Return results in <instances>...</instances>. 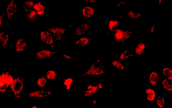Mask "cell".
<instances>
[{
  "instance_id": "cell-22",
  "label": "cell",
  "mask_w": 172,
  "mask_h": 108,
  "mask_svg": "<svg viewBox=\"0 0 172 108\" xmlns=\"http://www.w3.org/2000/svg\"><path fill=\"white\" fill-rule=\"evenodd\" d=\"M34 6V4L33 2L28 1L26 2L25 4L24 8L26 12H30L31 11L33 10Z\"/></svg>"
},
{
  "instance_id": "cell-34",
  "label": "cell",
  "mask_w": 172,
  "mask_h": 108,
  "mask_svg": "<svg viewBox=\"0 0 172 108\" xmlns=\"http://www.w3.org/2000/svg\"><path fill=\"white\" fill-rule=\"evenodd\" d=\"M155 26L154 25H153L152 26L151 28L150 29V32L151 33H153L154 32V31L155 30Z\"/></svg>"
},
{
  "instance_id": "cell-14",
  "label": "cell",
  "mask_w": 172,
  "mask_h": 108,
  "mask_svg": "<svg viewBox=\"0 0 172 108\" xmlns=\"http://www.w3.org/2000/svg\"><path fill=\"white\" fill-rule=\"evenodd\" d=\"M82 14L84 16L90 18L94 14V11L90 6H86L83 9Z\"/></svg>"
},
{
  "instance_id": "cell-36",
  "label": "cell",
  "mask_w": 172,
  "mask_h": 108,
  "mask_svg": "<svg viewBox=\"0 0 172 108\" xmlns=\"http://www.w3.org/2000/svg\"><path fill=\"white\" fill-rule=\"evenodd\" d=\"M4 14H5V13L3 15H2L1 16H0V27H1V24L2 19L4 16Z\"/></svg>"
},
{
  "instance_id": "cell-38",
  "label": "cell",
  "mask_w": 172,
  "mask_h": 108,
  "mask_svg": "<svg viewBox=\"0 0 172 108\" xmlns=\"http://www.w3.org/2000/svg\"><path fill=\"white\" fill-rule=\"evenodd\" d=\"M93 104H95L96 103V101L95 100H93Z\"/></svg>"
},
{
  "instance_id": "cell-27",
  "label": "cell",
  "mask_w": 172,
  "mask_h": 108,
  "mask_svg": "<svg viewBox=\"0 0 172 108\" xmlns=\"http://www.w3.org/2000/svg\"><path fill=\"white\" fill-rule=\"evenodd\" d=\"M46 76L48 80H53L56 77V74L54 71L49 70L47 72Z\"/></svg>"
},
{
  "instance_id": "cell-16",
  "label": "cell",
  "mask_w": 172,
  "mask_h": 108,
  "mask_svg": "<svg viewBox=\"0 0 172 108\" xmlns=\"http://www.w3.org/2000/svg\"><path fill=\"white\" fill-rule=\"evenodd\" d=\"M33 9H34L38 15H42L44 14V6L40 2H38L34 4Z\"/></svg>"
},
{
  "instance_id": "cell-20",
  "label": "cell",
  "mask_w": 172,
  "mask_h": 108,
  "mask_svg": "<svg viewBox=\"0 0 172 108\" xmlns=\"http://www.w3.org/2000/svg\"><path fill=\"white\" fill-rule=\"evenodd\" d=\"M159 79V77L158 74L155 72H153L150 76L149 80L151 84L152 85H154L158 82Z\"/></svg>"
},
{
  "instance_id": "cell-5",
  "label": "cell",
  "mask_w": 172,
  "mask_h": 108,
  "mask_svg": "<svg viewBox=\"0 0 172 108\" xmlns=\"http://www.w3.org/2000/svg\"><path fill=\"white\" fill-rule=\"evenodd\" d=\"M40 38L41 40L46 44L52 45L54 44L53 35L48 31H42L40 33Z\"/></svg>"
},
{
  "instance_id": "cell-15",
  "label": "cell",
  "mask_w": 172,
  "mask_h": 108,
  "mask_svg": "<svg viewBox=\"0 0 172 108\" xmlns=\"http://www.w3.org/2000/svg\"><path fill=\"white\" fill-rule=\"evenodd\" d=\"M8 35L7 33L4 32L0 33V44L5 49H6V46L8 43Z\"/></svg>"
},
{
  "instance_id": "cell-10",
  "label": "cell",
  "mask_w": 172,
  "mask_h": 108,
  "mask_svg": "<svg viewBox=\"0 0 172 108\" xmlns=\"http://www.w3.org/2000/svg\"><path fill=\"white\" fill-rule=\"evenodd\" d=\"M27 46V44L23 39H20L17 41L15 45V51L20 53L24 51Z\"/></svg>"
},
{
  "instance_id": "cell-17",
  "label": "cell",
  "mask_w": 172,
  "mask_h": 108,
  "mask_svg": "<svg viewBox=\"0 0 172 108\" xmlns=\"http://www.w3.org/2000/svg\"><path fill=\"white\" fill-rule=\"evenodd\" d=\"M145 49V45L143 43L140 42L138 43L135 48L136 55L140 56L142 55L144 53Z\"/></svg>"
},
{
  "instance_id": "cell-32",
  "label": "cell",
  "mask_w": 172,
  "mask_h": 108,
  "mask_svg": "<svg viewBox=\"0 0 172 108\" xmlns=\"http://www.w3.org/2000/svg\"><path fill=\"white\" fill-rule=\"evenodd\" d=\"M126 2L124 1H120L118 3V6L119 7L121 6H124L126 5Z\"/></svg>"
},
{
  "instance_id": "cell-23",
  "label": "cell",
  "mask_w": 172,
  "mask_h": 108,
  "mask_svg": "<svg viewBox=\"0 0 172 108\" xmlns=\"http://www.w3.org/2000/svg\"><path fill=\"white\" fill-rule=\"evenodd\" d=\"M162 85L164 88L168 90L172 91V81L165 79L163 81Z\"/></svg>"
},
{
  "instance_id": "cell-35",
  "label": "cell",
  "mask_w": 172,
  "mask_h": 108,
  "mask_svg": "<svg viewBox=\"0 0 172 108\" xmlns=\"http://www.w3.org/2000/svg\"><path fill=\"white\" fill-rule=\"evenodd\" d=\"M84 1L91 3H95L96 2V0H84Z\"/></svg>"
},
{
  "instance_id": "cell-13",
  "label": "cell",
  "mask_w": 172,
  "mask_h": 108,
  "mask_svg": "<svg viewBox=\"0 0 172 108\" xmlns=\"http://www.w3.org/2000/svg\"><path fill=\"white\" fill-rule=\"evenodd\" d=\"M91 39L88 37H82L77 41L76 42V45L80 47H84L90 42Z\"/></svg>"
},
{
  "instance_id": "cell-30",
  "label": "cell",
  "mask_w": 172,
  "mask_h": 108,
  "mask_svg": "<svg viewBox=\"0 0 172 108\" xmlns=\"http://www.w3.org/2000/svg\"><path fill=\"white\" fill-rule=\"evenodd\" d=\"M74 80L72 78H69L65 80L63 84L66 87L67 89L69 90L70 89L71 85L73 82Z\"/></svg>"
},
{
  "instance_id": "cell-24",
  "label": "cell",
  "mask_w": 172,
  "mask_h": 108,
  "mask_svg": "<svg viewBox=\"0 0 172 108\" xmlns=\"http://www.w3.org/2000/svg\"><path fill=\"white\" fill-rule=\"evenodd\" d=\"M163 72L166 77L168 78V80L172 81V70L169 68H166L163 70Z\"/></svg>"
},
{
  "instance_id": "cell-31",
  "label": "cell",
  "mask_w": 172,
  "mask_h": 108,
  "mask_svg": "<svg viewBox=\"0 0 172 108\" xmlns=\"http://www.w3.org/2000/svg\"><path fill=\"white\" fill-rule=\"evenodd\" d=\"M157 105L160 108H162L165 104V101L164 97L160 96L157 99Z\"/></svg>"
},
{
  "instance_id": "cell-18",
  "label": "cell",
  "mask_w": 172,
  "mask_h": 108,
  "mask_svg": "<svg viewBox=\"0 0 172 108\" xmlns=\"http://www.w3.org/2000/svg\"><path fill=\"white\" fill-rule=\"evenodd\" d=\"M146 92L147 94V99L150 101H153L155 100L156 95L154 91L153 90L148 89L146 90Z\"/></svg>"
},
{
  "instance_id": "cell-37",
  "label": "cell",
  "mask_w": 172,
  "mask_h": 108,
  "mask_svg": "<svg viewBox=\"0 0 172 108\" xmlns=\"http://www.w3.org/2000/svg\"><path fill=\"white\" fill-rule=\"evenodd\" d=\"M98 87H99V88L100 89H102V84H101V83H100V84L99 85H98Z\"/></svg>"
},
{
  "instance_id": "cell-12",
  "label": "cell",
  "mask_w": 172,
  "mask_h": 108,
  "mask_svg": "<svg viewBox=\"0 0 172 108\" xmlns=\"http://www.w3.org/2000/svg\"><path fill=\"white\" fill-rule=\"evenodd\" d=\"M120 25V22L118 20H111L108 22V27L109 30L111 32L114 31L118 28Z\"/></svg>"
},
{
  "instance_id": "cell-25",
  "label": "cell",
  "mask_w": 172,
  "mask_h": 108,
  "mask_svg": "<svg viewBox=\"0 0 172 108\" xmlns=\"http://www.w3.org/2000/svg\"><path fill=\"white\" fill-rule=\"evenodd\" d=\"M28 18L31 21H34L37 18V12L34 10L31 11L29 12V14Z\"/></svg>"
},
{
  "instance_id": "cell-1",
  "label": "cell",
  "mask_w": 172,
  "mask_h": 108,
  "mask_svg": "<svg viewBox=\"0 0 172 108\" xmlns=\"http://www.w3.org/2000/svg\"><path fill=\"white\" fill-rule=\"evenodd\" d=\"M14 80L12 76L8 72L3 73L0 75V92L3 93L5 92Z\"/></svg>"
},
{
  "instance_id": "cell-11",
  "label": "cell",
  "mask_w": 172,
  "mask_h": 108,
  "mask_svg": "<svg viewBox=\"0 0 172 108\" xmlns=\"http://www.w3.org/2000/svg\"><path fill=\"white\" fill-rule=\"evenodd\" d=\"M88 30V26L86 23L83 24L79 26L76 29L75 35L77 36H81L86 33Z\"/></svg>"
},
{
  "instance_id": "cell-8",
  "label": "cell",
  "mask_w": 172,
  "mask_h": 108,
  "mask_svg": "<svg viewBox=\"0 0 172 108\" xmlns=\"http://www.w3.org/2000/svg\"><path fill=\"white\" fill-rule=\"evenodd\" d=\"M56 53L48 50H42L37 53L36 55L39 59L44 60L49 58L53 54Z\"/></svg>"
},
{
  "instance_id": "cell-21",
  "label": "cell",
  "mask_w": 172,
  "mask_h": 108,
  "mask_svg": "<svg viewBox=\"0 0 172 108\" xmlns=\"http://www.w3.org/2000/svg\"><path fill=\"white\" fill-rule=\"evenodd\" d=\"M127 15L131 19H136L141 16V14L134 10H130L127 13Z\"/></svg>"
},
{
  "instance_id": "cell-33",
  "label": "cell",
  "mask_w": 172,
  "mask_h": 108,
  "mask_svg": "<svg viewBox=\"0 0 172 108\" xmlns=\"http://www.w3.org/2000/svg\"><path fill=\"white\" fill-rule=\"evenodd\" d=\"M62 55L64 57L67 58V59L69 60L73 59V58L70 57V56L65 55V54H62Z\"/></svg>"
},
{
  "instance_id": "cell-26",
  "label": "cell",
  "mask_w": 172,
  "mask_h": 108,
  "mask_svg": "<svg viewBox=\"0 0 172 108\" xmlns=\"http://www.w3.org/2000/svg\"><path fill=\"white\" fill-rule=\"evenodd\" d=\"M47 82V80L45 78L41 77L38 80L37 84L38 86L41 88L45 86Z\"/></svg>"
},
{
  "instance_id": "cell-4",
  "label": "cell",
  "mask_w": 172,
  "mask_h": 108,
  "mask_svg": "<svg viewBox=\"0 0 172 108\" xmlns=\"http://www.w3.org/2000/svg\"><path fill=\"white\" fill-rule=\"evenodd\" d=\"M133 33V31H124L118 28L114 31V38L117 42H124L130 38Z\"/></svg>"
},
{
  "instance_id": "cell-39",
  "label": "cell",
  "mask_w": 172,
  "mask_h": 108,
  "mask_svg": "<svg viewBox=\"0 0 172 108\" xmlns=\"http://www.w3.org/2000/svg\"><path fill=\"white\" fill-rule=\"evenodd\" d=\"M162 1V0H159V5H160V4H161Z\"/></svg>"
},
{
  "instance_id": "cell-2",
  "label": "cell",
  "mask_w": 172,
  "mask_h": 108,
  "mask_svg": "<svg viewBox=\"0 0 172 108\" xmlns=\"http://www.w3.org/2000/svg\"><path fill=\"white\" fill-rule=\"evenodd\" d=\"M104 72L103 64L98 60L89 68L86 73L80 76H84L87 75H99Z\"/></svg>"
},
{
  "instance_id": "cell-9",
  "label": "cell",
  "mask_w": 172,
  "mask_h": 108,
  "mask_svg": "<svg viewBox=\"0 0 172 108\" xmlns=\"http://www.w3.org/2000/svg\"><path fill=\"white\" fill-rule=\"evenodd\" d=\"M17 6L15 3L14 0H12L8 6L7 12L8 19H10L12 17L13 15L16 11Z\"/></svg>"
},
{
  "instance_id": "cell-19",
  "label": "cell",
  "mask_w": 172,
  "mask_h": 108,
  "mask_svg": "<svg viewBox=\"0 0 172 108\" xmlns=\"http://www.w3.org/2000/svg\"><path fill=\"white\" fill-rule=\"evenodd\" d=\"M99 87L98 86H93L90 89H87L86 91L84 92L85 97H88L92 95L95 94L98 91Z\"/></svg>"
},
{
  "instance_id": "cell-28",
  "label": "cell",
  "mask_w": 172,
  "mask_h": 108,
  "mask_svg": "<svg viewBox=\"0 0 172 108\" xmlns=\"http://www.w3.org/2000/svg\"><path fill=\"white\" fill-rule=\"evenodd\" d=\"M132 56L131 52L129 50L125 51L121 55L120 57V59L124 60Z\"/></svg>"
},
{
  "instance_id": "cell-6",
  "label": "cell",
  "mask_w": 172,
  "mask_h": 108,
  "mask_svg": "<svg viewBox=\"0 0 172 108\" xmlns=\"http://www.w3.org/2000/svg\"><path fill=\"white\" fill-rule=\"evenodd\" d=\"M47 28L48 30L52 33L53 36L56 40L61 39L62 35L66 31V29L64 28Z\"/></svg>"
},
{
  "instance_id": "cell-7",
  "label": "cell",
  "mask_w": 172,
  "mask_h": 108,
  "mask_svg": "<svg viewBox=\"0 0 172 108\" xmlns=\"http://www.w3.org/2000/svg\"><path fill=\"white\" fill-rule=\"evenodd\" d=\"M51 94L50 91H37L31 92L28 95V96L32 97L42 98L47 97Z\"/></svg>"
},
{
  "instance_id": "cell-29",
  "label": "cell",
  "mask_w": 172,
  "mask_h": 108,
  "mask_svg": "<svg viewBox=\"0 0 172 108\" xmlns=\"http://www.w3.org/2000/svg\"><path fill=\"white\" fill-rule=\"evenodd\" d=\"M113 66L118 69L123 70L125 68V67L119 61L114 60L111 62Z\"/></svg>"
},
{
  "instance_id": "cell-3",
  "label": "cell",
  "mask_w": 172,
  "mask_h": 108,
  "mask_svg": "<svg viewBox=\"0 0 172 108\" xmlns=\"http://www.w3.org/2000/svg\"><path fill=\"white\" fill-rule=\"evenodd\" d=\"M24 81L23 78L19 77L14 80L10 85L11 89L14 94L15 99L19 97L20 93L23 89Z\"/></svg>"
},
{
  "instance_id": "cell-40",
  "label": "cell",
  "mask_w": 172,
  "mask_h": 108,
  "mask_svg": "<svg viewBox=\"0 0 172 108\" xmlns=\"http://www.w3.org/2000/svg\"><path fill=\"white\" fill-rule=\"evenodd\" d=\"M37 108V107L36 106H34L32 107V108Z\"/></svg>"
}]
</instances>
